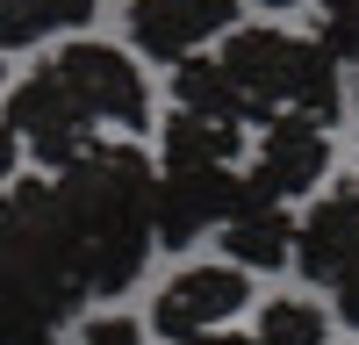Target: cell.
I'll return each mask as SVG.
<instances>
[{"instance_id": "obj_1", "label": "cell", "mask_w": 359, "mask_h": 345, "mask_svg": "<svg viewBox=\"0 0 359 345\" xmlns=\"http://www.w3.org/2000/svg\"><path fill=\"white\" fill-rule=\"evenodd\" d=\"M50 201L65 223L79 288L123 295L158 245V158H144L130 137H101L94 151L50 172Z\"/></svg>"}, {"instance_id": "obj_2", "label": "cell", "mask_w": 359, "mask_h": 345, "mask_svg": "<svg viewBox=\"0 0 359 345\" xmlns=\"http://www.w3.org/2000/svg\"><path fill=\"white\" fill-rule=\"evenodd\" d=\"M237 158H245V130L208 123V115L180 108L158 137V245H194L216 230L237 201Z\"/></svg>"}, {"instance_id": "obj_3", "label": "cell", "mask_w": 359, "mask_h": 345, "mask_svg": "<svg viewBox=\"0 0 359 345\" xmlns=\"http://www.w3.org/2000/svg\"><path fill=\"white\" fill-rule=\"evenodd\" d=\"M223 65L237 72V86L259 101V115H316V123H338L345 115V65L323 36H294V29L252 22L223 36Z\"/></svg>"}, {"instance_id": "obj_4", "label": "cell", "mask_w": 359, "mask_h": 345, "mask_svg": "<svg viewBox=\"0 0 359 345\" xmlns=\"http://www.w3.org/2000/svg\"><path fill=\"white\" fill-rule=\"evenodd\" d=\"M0 123L22 137V151L36 158L43 172L72 165L79 151H94V144H101V123L72 101V86L57 79L50 65H36L29 79H15V86H8V101H0Z\"/></svg>"}, {"instance_id": "obj_5", "label": "cell", "mask_w": 359, "mask_h": 345, "mask_svg": "<svg viewBox=\"0 0 359 345\" xmlns=\"http://www.w3.org/2000/svg\"><path fill=\"white\" fill-rule=\"evenodd\" d=\"M43 65L72 86V101L94 115L101 130H123V137L151 130V86H144L130 50H115V43H65L57 58H43Z\"/></svg>"}, {"instance_id": "obj_6", "label": "cell", "mask_w": 359, "mask_h": 345, "mask_svg": "<svg viewBox=\"0 0 359 345\" xmlns=\"http://www.w3.org/2000/svg\"><path fill=\"white\" fill-rule=\"evenodd\" d=\"M323 172H331V123H316V115H273V123H259V144H252V180L273 187L280 201H302L323 187Z\"/></svg>"}, {"instance_id": "obj_7", "label": "cell", "mask_w": 359, "mask_h": 345, "mask_svg": "<svg viewBox=\"0 0 359 345\" xmlns=\"http://www.w3.org/2000/svg\"><path fill=\"white\" fill-rule=\"evenodd\" d=\"M237 8L245 0H130V43L144 58H194L201 43H223L237 29Z\"/></svg>"}, {"instance_id": "obj_8", "label": "cell", "mask_w": 359, "mask_h": 345, "mask_svg": "<svg viewBox=\"0 0 359 345\" xmlns=\"http://www.w3.org/2000/svg\"><path fill=\"white\" fill-rule=\"evenodd\" d=\"M294 201H280L273 187H259L252 172L237 180V201L223 216V245H230V266L245 273H273V266H294Z\"/></svg>"}, {"instance_id": "obj_9", "label": "cell", "mask_w": 359, "mask_h": 345, "mask_svg": "<svg viewBox=\"0 0 359 345\" xmlns=\"http://www.w3.org/2000/svg\"><path fill=\"white\" fill-rule=\"evenodd\" d=\"M294 259L316 288H359V187H331L316 209L294 223Z\"/></svg>"}, {"instance_id": "obj_10", "label": "cell", "mask_w": 359, "mask_h": 345, "mask_svg": "<svg viewBox=\"0 0 359 345\" xmlns=\"http://www.w3.org/2000/svg\"><path fill=\"white\" fill-rule=\"evenodd\" d=\"M245 302H252L245 266H180V273L158 288L151 324H158L165 338H194V331H223Z\"/></svg>"}, {"instance_id": "obj_11", "label": "cell", "mask_w": 359, "mask_h": 345, "mask_svg": "<svg viewBox=\"0 0 359 345\" xmlns=\"http://www.w3.org/2000/svg\"><path fill=\"white\" fill-rule=\"evenodd\" d=\"M172 101L180 108H187V115H208V123H237V130H259L266 123V115H259V101L245 94V86H237V72L223 65V50L216 58H180V65H172Z\"/></svg>"}, {"instance_id": "obj_12", "label": "cell", "mask_w": 359, "mask_h": 345, "mask_svg": "<svg viewBox=\"0 0 359 345\" xmlns=\"http://www.w3.org/2000/svg\"><path fill=\"white\" fill-rule=\"evenodd\" d=\"M101 0H0V50H29L94 22Z\"/></svg>"}, {"instance_id": "obj_13", "label": "cell", "mask_w": 359, "mask_h": 345, "mask_svg": "<svg viewBox=\"0 0 359 345\" xmlns=\"http://www.w3.org/2000/svg\"><path fill=\"white\" fill-rule=\"evenodd\" d=\"M259 345H331V316H323L316 302L302 295H280V302H266L259 309Z\"/></svg>"}, {"instance_id": "obj_14", "label": "cell", "mask_w": 359, "mask_h": 345, "mask_svg": "<svg viewBox=\"0 0 359 345\" xmlns=\"http://www.w3.org/2000/svg\"><path fill=\"white\" fill-rule=\"evenodd\" d=\"M316 36L338 65L359 58V0H316Z\"/></svg>"}, {"instance_id": "obj_15", "label": "cell", "mask_w": 359, "mask_h": 345, "mask_svg": "<svg viewBox=\"0 0 359 345\" xmlns=\"http://www.w3.org/2000/svg\"><path fill=\"white\" fill-rule=\"evenodd\" d=\"M79 345H144V331L130 324V316H94V324L79 331Z\"/></svg>"}, {"instance_id": "obj_16", "label": "cell", "mask_w": 359, "mask_h": 345, "mask_svg": "<svg viewBox=\"0 0 359 345\" xmlns=\"http://www.w3.org/2000/svg\"><path fill=\"white\" fill-rule=\"evenodd\" d=\"M15 180H22V137H15L8 123H0V194H8Z\"/></svg>"}, {"instance_id": "obj_17", "label": "cell", "mask_w": 359, "mask_h": 345, "mask_svg": "<svg viewBox=\"0 0 359 345\" xmlns=\"http://www.w3.org/2000/svg\"><path fill=\"white\" fill-rule=\"evenodd\" d=\"M172 345H259V338H245V331H194V338H172Z\"/></svg>"}, {"instance_id": "obj_18", "label": "cell", "mask_w": 359, "mask_h": 345, "mask_svg": "<svg viewBox=\"0 0 359 345\" xmlns=\"http://www.w3.org/2000/svg\"><path fill=\"white\" fill-rule=\"evenodd\" d=\"M338 316H345V324L359 331V288H338Z\"/></svg>"}, {"instance_id": "obj_19", "label": "cell", "mask_w": 359, "mask_h": 345, "mask_svg": "<svg viewBox=\"0 0 359 345\" xmlns=\"http://www.w3.org/2000/svg\"><path fill=\"white\" fill-rule=\"evenodd\" d=\"M252 8H302V0H252Z\"/></svg>"}, {"instance_id": "obj_20", "label": "cell", "mask_w": 359, "mask_h": 345, "mask_svg": "<svg viewBox=\"0 0 359 345\" xmlns=\"http://www.w3.org/2000/svg\"><path fill=\"white\" fill-rule=\"evenodd\" d=\"M0 86H8V72H0Z\"/></svg>"}]
</instances>
